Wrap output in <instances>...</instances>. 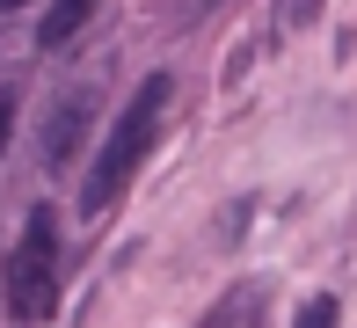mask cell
Instances as JSON below:
<instances>
[{
	"instance_id": "obj_2",
	"label": "cell",
	"mask_w": 357,
	"mask_h": 328,
	"mask_svg": "<svg viewBox=\"0 0 357 328\" xmlns=\"http://www.w3.org/2000/svg\"><path fill=\"white\" fill-rule=\"evenodd\" d=\"M0 292H8V321L15 328H44L59 306V211L52 204H29L22 241L0 262Z\"/></svg>"
},
{
	"instance_id": "obj_8",
	"label": "cell",
	"mask_w": 357,
	"mask_h": 328,
	"mask_svg": "<svg viewBox=\"0 0 357 328\" xmlns=\"http://www.w3.org/2000/svg\"><path fill=\"white\" fill-rule=\"evenodd\" d=\"M15 8H29V0H0V15H15Z\"/></svg>"
},
{
	"instance_id": "obj_1",
	"label": "cell",
	"mask_w": 357,
	"mask_h": 328,
	"mask_svg": "<svg viewBox=\"0 0 357 328\" xmlns=\"http://www.w3.org/2000/svg\"><path fill=\"white\" fill-rule=\"evenodd\" d=\"M168 95H175V80H168V73H146V88L132 95V103H124V117L109 124L102 154L88 161V183H80V211H109V204L124 197V183L139 175V161L153 154V139H160Z\"/></svg>"
},
{
	"instance_id": "obj_4",
	"label": "cell",
	"mask_w": 357,
	"mask_h": 328,
	"mask_svg": "<svg viewBox=\"0 0 357 328\" xmlns=\"http://www.w3.org/2000/svg\"><path fill=\"white\" fill-rule=\"evenodd\" d=\"M263 314H270V292L263 285H234L212 314H204V328H263Z\"/></svg>"
},
{
	"instance_id": "obj_3",
	"label": "cell",
	"mask_w": 357,
	"mask_h": 328,
	"mask_svg": "<svg viewBox=\"0 0 357 328\" xmlns=\"http://www.w3.org/2000/svg\"><path fill=\"white\" fill-rule=\"evenodd\" d=\"M88 110H95V80H73V88L52 103V124H44V139H37L44 168H66V161H73L80 131H88Z\"/></svg>"
},
{
	"instance_id": "obj_5",
	"label": "cell",
	"mask_w": 357,
	"mask_h": 328,
	"mask_svg": "<svg viewBox=\"0 0 357 328\" xmlns=\"http://www.w3.org/2000/svg\"><path fill=\"white\" fill-rule=\"evenodd\" d=\"M95 8H102V0H52V8H44V22H37V44H44V52H59V44H66Z\"/></svg>"
},
{
	"instance_id": "obj_7",
	"label": "cell",
	"mask_w": 357,
	"mask_h": 328,
	"mask_svg": "<svg viewBox=\"0 0 357 328\" xmlns=\"http://www.w3.org/2000/svg\"><path fill=\"white\" fill-rule=\"evenodd\" d=\"M8 131H15V88H0V154H8Z\"/></svg>"
},
{
	"instance_id": "obj_6",
	"label": "cell",
	"mask_w": 357,
	"mask_h": 328,
	"mask_svg": "<svg viewBox=\"0 0 357 328\" xmlns=\"http://www.w3.org/2000/svg\"><path fill=\"white\" fill-rule=\"evenodd\" d=\"M299 328H343V306L321 292V299H306V306H299Z\"/></svg>"
}]
</instances>
